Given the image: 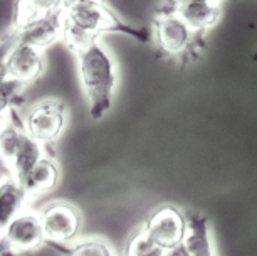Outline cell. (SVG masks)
Masks as SVG:
<instances>
[{"label": "cell", "mask_w": 257, "mask_h": 256, "mask_svg": "<svg viewBox=\"0 0 257 256\" xmlns=\"http://www.w3.org/2000/svg\"><path fill=\"white\" fill-rule=\"evenodd\" d=\"M29 135L42 145L47 152L61 138L67 125V106L57 98H46L34 103L24 118Z\"/></svg>", "instance_id": "4"}, {"label": "cell", "mask_w": 257, "mask_h": 256, "mask_svg": "<svg viewBox=\"0 0 257 256\" xmlns=\"http://www.w3.org/2000/svg\"><path fill=\"white\" fill-rule=\"evenodd\" d=\"M188 221V234L185 244L192 256H217L215 246H213L212 228L207 216L197 211H187Z\"/></svg>", "instance_id": "14"}, {"label": "cell", "mask_w": 257, "mask_h": 256, "mask_svg": "<svg viewBox=\"0 0 257 256\" xmlns=\"http://www.w3.org/2000/svg\"><path fill=\"white\" fill-rule=\"evenodd\" d=\"M197 37L198 34L193 32L172 9H167L155 17V39L165 54L180 59L188 54H195Z\"/></svg>", "instance_id": "5"}, {"label": "cell", "mask_w": 257, "mask_h": 256, "mask_svg": "<svg viewBox=\"0 0 257 256\" xmlns=\"http://www.w3.org/2000/svg\"><path fill=\"white\" fill-rule=\"evenodd\" d=\"M2 236L19 256L36 251L46 244V234L44 228H42L41 214L29 209V207L14 217L7 224V228L2 231Z\"/></svg>", "instance_id": "8"}, {"label": "cell", "mask_w": 257, "mask_h": 256, "mask_svg": "<svg viewBox=\"0 0 257 256\" xmlns=\"http://www.w3.org/2000/svg\"><path fill=\"white\" fill-rule=\"evenodd\" d=\"M26 88V84L0 74V113H7L9 110L19 108L24 103Z\"/></svg>", "instance_id": "17"}, {"label": "cell", "mask_w": 257, "mask_h": 256, "mask_svg": "<svg viewBox=\"0 0 257 256\" xmlns=\"http://www.w3.org/2000/svg\"><path fill=\"white\" fill-rule=\"evenodd\" d=\"M17 44H19L17 31H16V27L12 26L11 29H7V31L2 34V37H0V72H2L4 66H6V62L9 61V57H11L12 51L16 49Z\"/></svg>", "instance_id": "19"}, {"label": "cell", "mask_w": 257, "mask_h": 256, "mask_svg": "<svg viewBox=\"0 0 257 256\" xmlns=\"http://www.w3.org/2000/svg\"><path fill=\"white\" fill-rule=\"evenodd\" d=\"M0 256H19L16 251L7 244V241L4 239L2 231H0Z\"/></svg>", "instance_id": "22"}, {"label": "cell", "mask_w": 257, "mask_h": 256, "mask_svg": "<svg viewBox=\"0 0 257 256\" xmlns=\"http://www.w3.org/2000/svg\"><path fill=\"white\" fill-rule=\"evenodd\" d=\"M190 2H224V0H168L167 2V9H177L178 6H183V4H190Z\"/></svg>", "instance_id": "21"}, {"label": "cell", "mask_w": 257, "mask_h": 256, "mask_svg": "<svg viewBox=\"0 0 257 256\" xmlns=\"http://www.w3.org/2000/svg\"><path fill=\"white\" fill-rule=\"evenodd\" d=\"M44 228L46 243L69 244L79 239L82 214L79 207L69 201H51L39 211Z\"/></svg>", "instance_id": "6"}, {"label": "cell", "mask_w": 257, "mask_h": 256, "mask_svg": "<svg viewBox=\"0 0 257 256\" xmlns=\"http://www.w3.org/2000/svg\"><path fill=\"white\" fill-rule=\"evenodd\" d=\"M165 248L153 241L143 229H138L132 236L124 249V256H163Z\"/></svg>", "instance_id": "18"}, {"label": "cell", "mask_w": 257, "mask_h": 256, "mask_svg": "<svg viewBox=\"0 0 257 256\" xmlns=\"http://www.w3.org/2000/svg\"><path fill=\"white\" fill-rule=\"evenodd\" d=\"M31 197L17 179L4 176L0 179V231L7 228L16 216L29 207Z\"/></svg>", "instance_id": "12"}, {"label": "cell", "mask_w": 257, "mask_h": 256, "mask_svg": "<svg viewBox=\"0 0 257 256\" xmlns=\"http://www.w3.org/2000/svg\"><path fill=\"white\" fill-rule=\"evenodd\" d=\"M61 181V170L57 165L54 155H46L34 165L27 176L22 179L21 184L29 194L31 199L47 194L52 189H56Z\"/></svg>", "instance_id": "11"}, {"label": "cell", "mask_w": 257, "mask_h": 256, "mask_svg": "<svg viewBox=\"0 0 257 256\" xmlns=\"http://www.w3.org/2000/svg\"><path fill=\"white\" fill-rule=\"evenodd\" d=\"M81 2H86V0H62V9L76 6V4H81Z\"/></svg>", "instance_id": "23"}, {"label": "cell", "mask_w": 257, "mask_h": 256, "mask_svg": "<svg viewBox=\"0 0 257 256\" xmlns=\"http://www.w3.org/2000/svg\"><path fill=\"white\" fill-rule=\"evenodd\" d=\"M44 69L46 57L42 49L19 42L0 74L29 86L41 78Z\"/></svg>", "instance_id": "9"}, {"label": "cell", "mask_w": 257, "mask_h": 256, "mask_svg": "<svg viewBox=\"0 0 257 256\" xmlns=\"http://www.w3.org/2000/svg\"><path fill=\"white\" fill-rule=\"evenodd\" d=\"M46 155L54 153L47 152L29 135L17 108L7 112V122L0 130V165L6 168L7 176L21 182L27 172Z\"/></svg>", "instance_id": "3"}, {"label": "cell", "mask_w": 257, "mask_h": 256, "mask_svg": "<svg viewBox=\"0 0 257 256\" xmlns=\"http://www.w3.org/2000/svg\"><path fill=\"white\" fill-rule=\"evenodd\" d=\"M118 32L135 41L148 42L150 32L133 27L116 16L103 0H86L64 9V32L62 41L72 52L99 39L101 34Z\"/></svg>", "instance_id": "1"}, {"label": "cell", "mask_w": 257, "mask_h": 256, "mask_svg": "<svg viewBox=\"0 0 257 256\" xmlns=\"http://www.w3.org/2000/svg\"><path fill=\"white\" fill-rule=\"evenodd\" d=\"M193 32L202 36L219 22L222 16V2H190L173 9Z\"/></svg>", "instance_id": "13"}, {"label": "cell", "mask_w": 257, "mask_h": 256, "mask_svg": "<svg viewBox=\"0 0 257 256\" xmlns=\"http://www.w3.org/2000/svg\"><path fill=\"white\" fill-rule=\"evenodd\" d=\"M61 9L62 0H17L14 26L22 27L34 19L54 11H61Z\"/></svg>", "instance_id": "16"}, {"label": "cell", "mask_w": 257, "mask_h": 256, "mask_svg": "<svg viewBox=\"0 0 257 256\" xmlns=\"http://www.w3.org/2000/svg\"><path fill=\"white\" fill-rule=\"evenodd\" d=\"M51 249L61 256H118L108 241L98 236H89V238H79L69 244L59 243H46Z\"/></svg>", "instance_id": "15"}, {"label": "cell", "mask_w": 257, "mask_h": 256, "mask_svg": "<svg viewBox=\"0 0 257 256\" xmlns=\"http://www.w3.org/2000/svg\"><path fill=\"white\" fill-rule=\"evenodd\" d=\"M163 256H192V254H190V251H188L187 244L182 243V244H178V246H173V248L165 249Z\"/></svg>", "instance_id": "20"}, {"label": "cell", "mask_w": 257, "mask_h": 256, "mask_svg": "<svg viewBox=\"0 0 257 256\" xmlns=\"http://www.w3.org/2000/svg\"><path fill=\"white\" fill-rule=\"evenodd\" d=\"M254 59H255V61H257V54H255V56H254Z\"/></svg>", "instance_id": "25"}, {"label": "cell", "mask_w": 257, "mask_h": 256, "mask_svg": "<svg viewBox=\"0 0 257 256\" xmlns=\"http://www.w3.org/2000/svg\"><path fill=\"white\" fill-rule=\"evenodd\" d=\"M142 229L162 248H173L185 243L188 234L187 214L173 204H163L147 217Z\"/></svg>", "instance_id": "7"}, {"label": "cell", "mask_w": 257, "mask_h": 256, "mask_svg": "<svg viewBox=\"0 0 257 256\" xmlns=\"http://www.w3.org/2000/svg\"><path fill=\"white\" fill-rule=\"evenodd\" d=\"M16 27V26H14ZM19 42L34 46L44 51L57 41H62L64 32V9L54 11L27 22L26 26L16 27Z\"/></svg>", "instance_id": "10"}, {"label": "cell", "mask_w": 257, "mask_h": 256, "mask_svg": "<svg viewBox=\"0 0 257 256\" xmlns=\"http://www.w3.org/2000/svg\"><path fill=\"white\" fill-rule=\"evenodd\" d=\"M9 112H11V110H9ZM6 122H7V113H0V130L4 128Z\"/></svg>", "instance_id": "24"}, {"label": "cell", "mask_w": 257, "mask_h": 256, "mask_svg": "<svg viewBox=\"0 0 257 256\" xmlns=\"http://www.w3.org/2000/svg\"><path fill=\"white\" fill-rule=\"evenodd\" d=\"M81 88L88 101L89 117L101 120L111 110L118 88V66L113 54L96 39L74 52Z\"/></svg>", "instance_id": "2"}]
</instances>
